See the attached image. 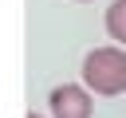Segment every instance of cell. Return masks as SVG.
Instances as JSON below:
<instances>
[{
	"label": "cell",
	"mask_w": 126,
	"mask_h": 118,
	"mask_svg": "<svg viewBox=\"0 0 126 118\" xmlns=\"http://www.w3.org/2000/svg\"><path fill=\"white\" fill-rule=\"evenodd\" d=\"M79 79L91 94L98 98H114V94H126V47L110 43V47H91L83 55V67H79Z\"/></svg>",
	"instance_id": "cell-1"
},
{
	"label": "cell",
	"mask_w": 126,
	"mask_h": 118,
	"mask_svg": "<svg viewBox=\"0 0 126 118\" xmlns=\"http://www.w3.org/2000/svg\"><path fill=\"white\" fill-rule=\"evenodd\" d=\"M47 114H51V118H91V114H94L91 90H87L83 83L51 87V94H47Z\"/></svg>",
	"instance_id": "cell-2"
},
{
	"label": "cell",
	"mask_w": 126,
	"mask_h": 118,
	"mask_svg": "<svg viewBox=\"0 0 126 118\" xmlns=\"http://www.w3.org/2000/svg\"><path fill=\"white\" fill-rule=\"evenodd\" d=\"M102 24H106V35H110L118 47H126V0H114V4L106 8Z\"/></svg>",
	"instance_id": "cell-3"
},
{
	"label": "cell",
	"mask_w": 126,
	"mask_h": 118,
	"mask_svg": "<svg viewBox=\"0 0 126 118\" xmlns=\"http://www.w3.org/2000/svg\"><path fill=\"white\" fill-rule=\"evenodd\" d=\"M28 118H47V114H39V110H28Z\"/></svg>",
	"instance_id": "cell-4"
},
{
	"label": "cell",
	"mask_w": 126,
	"mask_h": 118,
	"mask_svg": "<svg viewBox=\"0 0 126 118\" xmlns=\"http://www.w3.org/2000/svg\"><path fill=\"white\" fill-rule=\"evenodd\" d=\"M75 4H91V0H75Z\"/></svg>",
	"instance_id": "cell-5"
}]
</instances>
